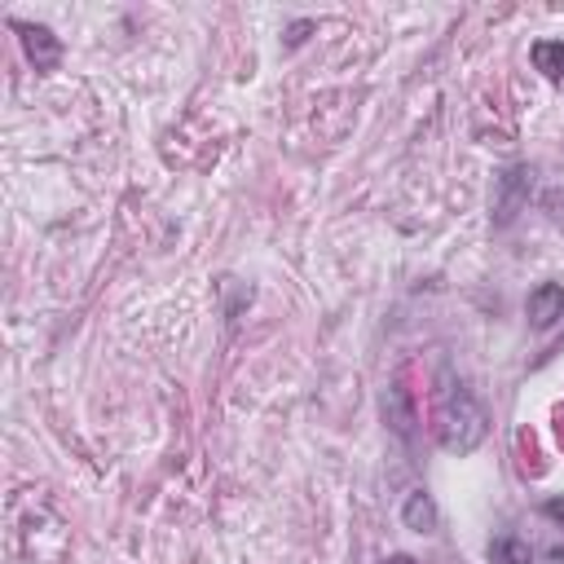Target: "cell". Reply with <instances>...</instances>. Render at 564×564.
I'll return each mask as SVG.
<instances>
[{"label":"cell","mask_w":564,"mask_h":564,"mask_svg":"<svg viewBox=\"0 0 564 564\" xmlns=\"http://www.w3.org/2000/svg\"><path fill=\"white\" fill-rule=\"evenodd\" d=\"M485 432H489V414L480 410L471 388L449 366H441V379H436V441H441V449L471 454L485 441Z\"/></svg>","instance_id":"obj_1"},{"label":"cell","mask_w":564,"mask_h":564,"mask_svg":"<svg viewBox=\"0 0 564 564\" xmlns=\"http://www.w3.org/2000/svg\"><path fill=\"white\" fill-rule=\"evenodd\" d=\"M529 194H533V167L529 163L502 167L494 181V229H507L529 207Z\"/></svg>","instance_id":"obj_2"},{"label":"cell","mask_w":564,"mask_h":564,"mask_svg":"<svg viewBox=\"0 0 564 564\" xmlns=\"http://www.w3.org/2000/svg\"><path fill=\"white\" fill-rule=\"evenodd\" d=\"M489 564H564V542H529L520 533H498L489 542Z\"/></svg>","instance_id":"obj_3"},{"label":"cell","mask_w":564,"mask_h":564,"mask_svg":"<svg viewBox=\"0 0 564 564\" xmlns=\"http://www.w3.org/2000/svg\"><path fill=\"white\" fill-rule=\"evenodd\" d=\"M13 31H18V40H22V53L31 57V66L40 70V75H48L57 62H62V40L44 26V22H22V18H13L9 22Z\"/></svg>","instance_id":"obj_4"},{"label":"cell","mask_w":564,"mask_h":564,"mask_svg":"<svg viewBox=\"0 0 564 564\" xmlns=\"http://www.w3.org/2000/svg\"><path fill=\"white\" fill-rule=\"evenodd\" d=\"M529 322L538 326V330H551L560 317H564V286L560 282H538L533 291H529Z\"/></svg>","instance_id":"obj_5"},{"label":"cell","mask_w":564,"mask_h":564,"mask_svg":"<svg viewBox=\"0 0 564 564\" xmlns=\"http://www.w3.org/2000/svg\"><path fill=\"white\" fill-rule=\"evenodd\" d=\"M401 520H405V529H414V533H432L436 520H441L432 494H427V489H410L405 502H401Z\"/></svg>","instance_id":"obj_6"},{"label":"cell","mask_w":564,"mask_h":564,"mask_svg":"<svg viewBox=\"0 0 564 564\" xmlns=\"http://www.w3.org/2000/svg\"><path fill=\"white\" fill-rule=\"evenodd\" d=\"M529 57H533V70H542L551 84L564 79V40H533Z\"/></svg>","instance_id":"obj_7"},{"label":"cell","mask_w":564,"mask_h":564,"mask_svg":"<svg viewBox=\"0 0 564 564\" xmlns=\"http://www.w3.org/2000/svg\"><path fill=\"white\" fill-rule=\"evenodd\" d=\"M383 405H388V423H392V432H401L405 441H414V405H410V397H405V388H401V383H392V388H388Z\"/></svg>","instance_id":"obj_8"},{"label":"cell","mask_w":564,"mask_h":564,"mask_svg":"<svg viewBox=\"0 0 564 564\" xmlns=\"http://www.w3.org/2000/svg\"><path fill=\"white\" fill-rule=\"evenodd\" d=\"M379 564H414L410 555H388V560H379Z\"/></svg>","instance_id":"obj_9"}]
</instances>
